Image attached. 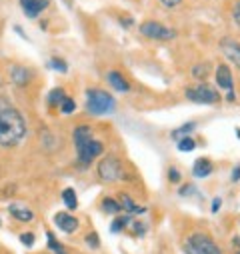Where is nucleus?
Masks as SVG:
<instances>
[{"label": "nucleus", "mask_w": 240, "mask_h": 254, "mask_svg": "<svg viewBox=\"0 0 240 254\" xmlns=\"http://www.w3.org/2000/svg\"><path fill=\"white\" fill-rule=\"evenodd\" d=\"M26 136V120L20 110L0 96V146L10 148L24 140Z\"/></svg>", "instance_id": "nucleus-1"}, {"label": "nucleus", "mask_w": 240, "mask_h": 254, "mask_svg": "<svg viewBox=\"0 0 240 254\" xmlns=\"http://www.w3.org/2000/svg\"><path fill=\"white\" fill-rule=\"evenodd\" d=\"M86 110L94 116L100 114H112L116 110V100L112 94L100 88H88L86 90Z\"/></svg>", "instance_id": "nucleus-2"}, {"label": "nucleus", "mask_w": 240, "mask_h": 254, "mask_svg": "<svg viewBox=\"0 0 240 254\" xmlns=\"http://www.w3.org/2000/svg\"><path fill=\"white\" fill-rule=\"evenodd\" d=\"M184 254H222V250L210 236L196 232L184 240Z\"/></svg>", "instance_id": "nucleus-3"}, {"label": "nucleus", "mask_w": 240, "mask_h": 254, "mask_svg": "<svg viewBox=\"0 0 240 254\" xmlns=\"http://www.w3.org/2000/svg\"><path fill=\"white\" fill-rule=\"evenodd\" d=\"M98 174L104 182H118V180H126V172L122 168V162H120L116 156H106L98 162Z\"/></svg>", "instance_id": "nucleus-4"}, {"label": "nucleus", "mask_w": 240, "mask_h": 254, "mask_svg": "<svg viewBox=\"0 0 240 254\" xmlns=\"http://www.w3.org/2000/svg\"><path fill=\"white\" fill-rule=\"evenodd\" d=\"M140 34L152 40H172L176 36V30L156 22V20H146L140 24Z\"/></svg>", "instance_id": "nucleus-5"}, {"label": "nucleus", "mask_w": 240, "mask_h": 254, "mask_svg": "<svg viewBox=\"0 0 240 254\" xmlns=\"http://www.w3.org/2000/svg\"><path fill=\"white\" fill-rule=\"evenodd\" d=\"M186 98L192 100V102H196V104H214V102H218L216 90L212 86L204 84V82L186 88Z\"/></svg>", "instance_id": "nucleus-6"}, {"label": "nucleus", "mask_w": 240, "mask_h": 254, "mask_svg": "<svg viewBox=\"0 0 240 254\" xmlns=\"http://www.w3.org/2000/svg\"><path fill=\"white\" fill-rule=\"evenodd\" d=\"M76 152H78V162L82 166H88L96 156H100L104 152V146L100 140L96 138H88L86 142H80L76 144Z\"/></svg>", "instance_id": "nucleus-7"}, {"label": "nucleus", "mask_w": 240, "mask_h": 254, "mask_svg": "<svg viewBox=\"0 0 240 254\" xmlns=\"http://www.w3.org/2000/svg\"><path fill=\"white\" fill-rule=\"evenodd\" d=\"M220 50L224 52V56L232 62L234 66L240 68V42H238V40H234V38H230V36L222 38V40H220Z\"/></svg>", "instance_id": "nucleus-8"}, {"label": "nucleus", "mask_w": 240, "mask_h": 254, "mask_svg": "<svg viewBox=\"0 0 240 254\" xmlns=\"http://www.w3.org/2000/svg\"><path fill=\"white\" fill-rule=\"evenodd\" d=\"M54 224H56L60 230H62V232H66V234L76 232L78 226H80L78 218H74V216L68 214V212H56V214H54Z\"/></svg>", "instance_id": "nucleus-9"}, {"label": "nucleus", "mask_w": 240, "mask_h": 254, "mask_svg": "<svg viewBox=\"0 0 240 254\" xmlns=\"http://www.w3.org/2000/svg\"><path fill=\"white\" fill-rule=\"evenodd\" d=\"M50 0H20V8L28 18H36L42 10H46Z\"/></svg>", "instance_id": "nucleus-10"}, {"label": "nucleus", "mask_w": 240, "mask_h": 254, "mask_svg": "<svg viewBox=\"0 0 240 254\" xmlns=\"http://www.w3.org/2000/svg\"><path fill=\"white\" fill-rule=\"evenodd\" d=\"M106 80H108V84H110L116 92H120V94L130 92V84L126 82V78H124L122 74L116 72V70H110V72L106 74Z\"/></svg>", "instance_id": "nucleus-11"}, {"label": "nucleus", "mask_w": 240, "mask_h": 254, "mask_svg": "<svg viewBox=\"0 0 240 254\" xmlns=\"http://www.w3.org/2000/svg\"><path fill=\"white\" fill-rule=\"evenodd\" d=\"M216 84L220 86V88H224V90H234V82H232V72H230V68L226 66V64H220L218 68H216Z\"/></svg>", "instance_id": "nucleus-12"}, {"label": "nucleus", "mask_w": 240, "mask_h": 254, "mask_svg": "<svg viewBox=\"0 0 240 254\" xmlns=\"http://www.w3.org/2000/svg\"><path fill=\"white\" fill-rule=\"evenodd\" d=\"M10 78H12L14 84H18V86H26V84L30 82L32 74H30V70L24 68V66H12V68H10Z\"/></svg>", "instance_id": "nucleus-13"}, {"label": "nucleus", "mask_w": 240, "mask_h": 254, "mask_svg": "<svg viewBox=\"0 0 240 254\" xmlns=\"http://www.w3.org/2000/svg\"><path fill=\"white\" fill-rule=\"evenodd\" d=\"M8 212L12 214V218H16V220H20V222H30V220L34 218V214H32L30 208H26V206H22V204H16V202L8 206Z\"/></svg>", "instance_id": "nucleus-14"}, {"label": "nucleus", "mask_w": 240, "mask_h": 254, "mask_svg": "<svg viewBox=\"0 0 240 254\" xmlns=\"http://www.w3.org/2000/svg\"><path fill=\"white\" fill-rule=\"evenodd\" d=\"M212 170H214V166H212V162L208 158H198L194 162V168H192V172H194L196 178H206V176L212 174Z\"/></svg>", "instance_id": "nucleus-15"}, {"label": "nucleus", "mask_w": 240, "mask_h": 254, "mask_svg": "<svg viewBox=\"0 0 240 254\" xmlns=\"http://www.w3.org/2000/svg\"><path fill=\"white\" fill-rule=\"evenodd\" d=\"M120 208L122 210H126V212H130V214H136V212H144V208H140L128 194H122L120 196Z\"/></svg>", "instance_id": "nucleus-16"}, {"label": "nucleus", "mask_w": 240, "mask_h": 254, "mask_svg": "<svg viewBox=\"0 0 240 254\" xmlns=\"http://www.w3.org/2000/svg\"><path fill=\"white\" fill-rule=\"evenodd\" d=\"M62 202L68 210H76L78 208V198H76V192L72 188H66L64 192H62Z\"/></svg>", "instance_id": "nucleus-17"}, {"label": "nucleus", "mask_w": 240, "mask_h": 254, "mask_svg": "<svg viewBox=\"0 0 240 254\" xmlns=\"http://www.w3.org/2000/svg\"><path fill=\"white\" fill-rule=\"evenodd\" d=\"M88 138H92V130H90V126H76V130H74V146L80 144V142H86Z\"/></svg>", "instance_id": "nucleus-18"}, {"label": "nucleus", "mask_w": 240, "mask_h": 254, "mask_svg": "<svg viewBox=\"0 0 240 254\" xmlns=\"http://www.w3.org/2000/svg\"><path fill=\"white\" fill-rule=\"evenodd\" d=\"M102 210H104L106 214H118L122 208H120V202H116L114 198H104V200H102Z\"/></svg>", "instance_id": "nucleus-19"}, {"label": "nucleus", "mask_w": 240, "mask_h": 254, "mask_svg": "<svg viewBox=\"0 0 240 254\" xmlns=\"http://www.w3.org/2000/svg\"><path fill=\"white\" fill-rule=\"evenodd\" d=\"M194 122H188V124H184V126H180V128H176V130H172V138H176V140H180V138H184L188 132H192L194 130Z\"/></svg>", "instance_id": "nucleus-20"}, {"label": "nucleus", "mask_w": 240, "mask_h": 254, "mask_svg": "<svg viewBox=\"0 0 240 254\" xmlns=\"http://www.w3.org/2000/svg\"><path fill=\"white\" fill-rule=\"evenodd\" d=\"M46 238H48V246H50V250H52V252H56V254H68V252L64 250V246L54 238V234H52V232H46Z\"/></svg>", "instance_id": "nucleus-21"}, {"label": "nucleus", "mask_w": 240, "mask_h": 254, "mask_svg": "<svg viewBox=\"0 0 240 254\" xmlns=\"http://www.w3.org/2000/svg\"><path fill=\"white\" fill-rule=\"evenodd\" d=\"M130 222H132V218H130V216H120V218H116V220L112 222L110 230H112V232H120V230H124Z\"/></svg>", "instance_id": "nucleus-22"}, {"label": "nucleus", "mask_w": 240, "mask_h": 254, "mask_svg": "<svg viewBox=\"0 0 240 254\" xmlns=\"http://www.w3.org/2000/svg\"><path fill=\"white\" fill-rule=\"evenodd\" d=\"M66 98V94H64V90L62 88H54L52 92H50V96H48V102L54 106V104H58L60 106V102H62Z\"/></svg>", "instance_id": "nucleus-23"}, {"label": "nucleus", "mask_w": 240, "mask_h": 254, "mask_svg": "<svg viewBox=\"0 0 240 254\" xmlns=\"http://www.w3.org/2000/svg\"><path fill=\"white\" fill-rule=\"evenodd\" d=\"M194 146H196V142L192 138H188V136L178 140V150L180 152H190V150H194Z\"/></svg>", "instance_id": "nucleus-24"}, {"label": "nucleus", "mask_w": 240, "mask_h": 254, "mask_svg": "<svg viewBox=\"0 0 240 254\" xmlns=\"http://www.w3.org/2000/svg\"><path fill=\"white\" fill-rule=\"evenodd\" d=\"M208 70H210V66L206 64V62H202V64H196L192 68V76L194 78H206L208 76Z\"/></svg>", "instance_id": "nucleus-25"}, {"label": "nucleus", "mask_w": 240, "mask_h": 254, "mask_svg": "<svg viewBox=\"0 0 240 254\" xmlns=\"http://www.w3.org/2000/svg\"><path fill=\"white\" fill-rule=\"evenodd\" d=\"M60 110H62V114H72V112L76 110V102L66 96L62 102H60Z\"/></svg>", "instance_id": "nucleus-26"}, {"label": "nucleus", "mask_w": 240, "mask_h": 254, "mask_svg": "<svg viewBox=\"0 0 240 254\" xmlns=\"http://www.w3.org/2000/svg\"><path fill=\"white\" fill-rule=\"evenodd\" d=\"M50 68H54V70H58V72H66V70H68L66 62L60 60V58H52V60H50Z\"/></svg>", "instance_id": "nucleus-27"}, {"label": "nucleus", "mask_w": 240, "mask_h": 254, "mask_svg": "<svg viewBox=\"0 0 240 254\" xmlns=\"http://www.w3.org/2000/svg\"><path fill=\"white\" fill-rule=\"evenodd\" d=\"M86 244H88L90 248H98V244H100V242H98V234H96V232L88 234V236H86Z\"/></svg>", "instance_id": "nucleus-28"}, {"label": "nucleus", "mask_w": 240, "mask_h": 254, "mask_svg": "<svg viewBox=\"0 0 240 254\" xmlns=\"http://www.w3.org/2000/svg\"><path fill=\"white\" fill-rule=\"evenodd\" d=\"M20 242H22L24 246H32V244H34V234H32V232L22 234V236H20Z\"/></svg>", "instance_id": "nucleus-29"}, {"label": "nucleus", "mask_w": 240, "mask_h": 254, "mask_svg": "<svg viewBox=\"0 0 240 254\" xmlns=\"http://www.w3.org/2000/svg\"><path fill=\"white\" fill-rule=\"evenodd\" d=\"M232 16H234V20H236V24L240 26V0L234 4V8H232Z\"/></svg>", "instance_id": "nucleus-30"}, {"label": "nucleus", "mask_w": 240, "mask_h": 254, "mask_svg": "<svg viewBox=\"0 0 240 254\" xmlns=\"http://www.w3.org/2000/svg\"><path fill=\"white\" fill-rule=\"evenodd\" d=\"M230 180H232V182H238V180H240V164H238V166L232 170V174H230Z\"/></svg>", "instance_id": "nucleus-31"}, {"label": "nucleus", "mask_w": 240, "mask_h": 254, "mask_svg": "<svg viewBox=\"0 0 240 254\" xmlns=\"http://www.w3.org/2000/svg\"><path fill=\"white\" fill-rule=\"evenodd\" d=\"M160 2H162L164 6H168V8H172V6H176V4L182 2V0H160Z\"/></svg>", "instance_id": "nucleus-32"}, {"label": "nucleus", "mask_w": 240, "mask_h": 254, "mask_svg": "<svg viewBox=\"0 0 240 254\" xmlns=\"http://www.w3.org/2000/svg\"><path fill=\"white\" fill-rule=\"evenodd\" d=\"M168 174H170V180H172V182H178V180H180V172H178L176 168H170Z\"/></svg>", "instance_id": "nucleus-33"}, {"label": "nucleus", "mask_w": 240, "mask_h": 254, "mask_svg": "<svg viewBox=\"0 0 240 254\" xmlns=\"http://www.w3.org/2000/svg\"><path fill=\"white\" fill-rule=\"evenodd\" d=\"M218 208H220V198H214L212 200V212H216Z\"/></svg>", "instance_id": "nucleus-34"}, {"label": "nucleus", "mask_w": 240, "mask_h": 254, "mask_svg": "<svg viewBox=\"0 0 240 254\" xmlns=\"http://www.w3.org/2000/svg\"><path fill=\"white\" fill-rule=\"evenodd\" d=\"M232 242H234V246H236V254H240V238L236 236V238H234Z\"/></svg>", "instance_id": "nucleus-35"}]
</instances>
